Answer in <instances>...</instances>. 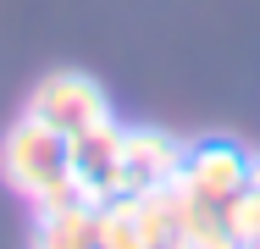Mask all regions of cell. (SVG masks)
I'll return each instance as SVG.
<instances>
[{"label": "cell", "mask_w": 260, "mask_h": 249, "mask_svg": "<svg viewBox=\"0 0 260 249\" xmlns=\"http://www.w3.org/2000/svg\"><path fill=\"white\" fill-rule=\"evenodd\" d=\"M221 222H227V233H233L238 244H255V238H260V194L249 189V183L221 205Z\"/></svg>", "instance_id": "9"}, {"label": "cell", "mask_w": 260, "mask_h": 249, "mask_svg": "<svg viewBox=\"0 0 260 249\" xmlns=\"http://www.w3.org/2000/svg\"><path fill=\"white\" fill-rule=\"evenodd\" d=\"M34 249H100V210L94 205H61L34 222Z\"/></svg>", "instance_id": "6"}, {"label": "cell", "mask_w": 260, "mask_h": 249, "mask_svg": "<svg viewBox=\"0 0 260 249\" xmlns=\"http://www.w3.org/2000/svg\"><path fill=\"white\" fill-rule=\"evenodd\" d=\"M183 149L188 144H177L160 128H122V177H127V194L172 183L177 166H183Z\"/></svg>", "instance_id": "5"}, {"label": "cell", "mask_w": 260, "mask_h": 249, "mask_svg": "<svg viewBox=\"0 0 260 249\" xmlns=\"http://www.w3.org/2000/svg\"><path fill=\"white\" fill-rule=\"evenodd\" d=\"M249 183V155L238 144H227V139H200V144L183 149V166H177V189L188 199H200V205H227V199L238 194Z\"/></svg>", "instance_id": "3"}, {"label": "cell", "mask_w": 260, "mask_h": 249, "mask_svg": "<svg viewBox=\"0 0 260 249\" xmlns=\"http://www.w3.org/2000/svg\"><path fill=\"white\" fill-rule=\"evenodd\" d=\"M28 116L50 122L55 133H67V139H78V133L111 122V95H105L89 72H50V78H39V89L28 95Z\"/></svg>", "instance_id": "2"}, {"label": "cell", "mask_w": 260, "mask_h": 249, "mask_svg": "<svg viewBox=\"0 0 260 249\" xmlns=\"http://www.w3.org/2000/svg\"><path fill=\"white\" fill-rule=\"evenodd\" d=\"M249 189L260 194V155H249Z\"/></svg>", "instance_id": "10"}, {"label": "cell", "mask_w": 260, "mask_h": 249, "mask_svg": "<svg viewBox=\"0 0 260 249\" xmlns=\"http://www.w3.org/2000/svg\"><path fill=\"white\" fill-rule=\"evenodd\" d=\"M166 249H244V244L227 233V222H221V210H216V205H200V199L183 194L177 233H172V244H166Z\"/></svg>", "instance_id": "7"}, {"label": "cell", "mask_w": 260, "mask_h": 249, "mask_svg": "<svg viewBox=\"0 0 260 249\" xmlns=\"http://www.w3.org/2000/svg\"><path fill=\"white\" fill-rule=\"evenodd\" d=\"M72 177H78L83 205H94V210L111 205L116 194H127V177H122V122L116 116L72 139Z\"/></svg>", "instance_id": "4"}, {"label": "cell", "mask_w": 260, "mask_h": 249, "mask_svg": "<svg viewBox=\"0 0 260 249\" xmlns=\"http://www.w3.org/2000/svg\"><path fill=\"white\" fill-rule=\"evenodd\" d=\"M0 177L11 194H22L34 205V216L61 210V205H83L78 177H72V139L55 133L39 116H17L0 139Z\"/></svg>", "instance_id": "1"}, {"label": "cell", "mask_w": 260, "mask_h": 249, "mask_svg": "<svg viewBox=\"0 0 260 249\" xmlns=\"http://www.w3.org/2000/svg\"><path fill=\"white\" fill-rule=\"evenodd\" d=\"M100 249H155L144 238V222L133 210V194H116L111 205H100Z\"/></svg>", "instance_id": "8"}]
</instances>
